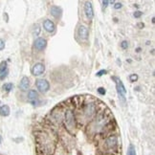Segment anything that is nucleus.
<instances>
[{
  "label": "nucleus",
  "instance_id": "obj_1",
  "mask_svg": "<svg viewBox=\"0 0 155 155\" xmlns=\"http://www.w3.org/2000/svg\"><path fill=\"white\" fill-rule=\"evenodd\" d=\"M113 80L115 81L116 82V88H117V92L119 95V99L123 101V103L124 104L126 103V94H127V90H126V87H124L123 81L119 79V78L114 77Z\"/></svg>",
  "mask_w": 155,
  "mask_h": 155
},
{
  "label": "nucleus",
  "instance_id": "obj_2",
  "mask_svg": "<svg viewBox=\"0 0 155 155\" xmlns=\"http://www.w3.org/2000/svg\"><path fill=\"white\" fill-rule=\"evenodd\" d=\"M96 111H97L96 105L94 104H87L84 106V108H83V115H84L85 119L90 120L96 114Z\"/></svg>",
  "mask_w": 155,
  "mask_h": 155
},
{
  "label": "nucleus",
  "instance_id": "obj_3",
  "mask_svg": "<svg viewBox=\"0 0 155 155\" xmlns=\"http://www.w3.org/2000/svg\"><path fill=\"white\" fill-rule=\"evenodd\" d=\"M65 124L69 130H72L76 127V123H75V117L73 112L71 110H67L65 113Z\"/></svg>",
  "mask_w": 155,
  "mask_h": 155
},
{
  "label": "nucleus",
  "instance_id": "obj_4",
  "mask_svg": "<svg viewBox=\"0 0 155 155\" xmlns=\"http://www.w3.org/2000/svg\"><path fill=\"white\" fill-rule=\"evenodd\" d=\"M106 123H107L106 118L104 116H103V115H101V116H99L96 119V121L94 122V124H93V129L98 132V131H100L101 129H103L105 127Z\"/></svg>",
  "mask_w": 155,
  "mask_h": 155
},
{
  "label": "nucleus",
  "instance_id": "obj_5",
  "mask_svg": "<svg viewBox=\"0 0 155 155\" xmlns=\"http://www.w3.org/2000/svg\"><path fill=\"white\" fill-rule=\"evenodd\" d=\"M35 85H37L38 89L41 92V93H46L49 91L50 89V84L49 82L47 81L46 80H43V79H40V80H38L37 82H35Z\"/></svg>",
  "mask_w": 155,
  "mask_h": 155
},
{
  "label": "nucleus",
  "instance_id": "obj_6",
  "mask_svg": "<svg viewBox=\"0 0 155 155\" xmlns=\"http://www.w3.org/2000/svg\"><path fill=\"white\" fill-rule=\"evenodd\" d=\"M45 71V66L43 63H40V62H38L35 63L33 68H32V73L34 76H40L44 73Z\"/></svg>",
  "mask_w": 155,
  "mask_h": 155
},
{
  "label": "nucleus",
  "instance_id": "obj_7",
  "mask_svg": "<svg viewBox=\"0 0 155 155\" xmlns=\"http://www.w3.org/2000/svg\"><path fill=\"white\" fill-rule=\"evenodd\" d=\"M78 35L82 39V40H87L89 37V31L88 28L84 25H81L78 29Z\"/></svg>",
  "mask_w": 155,
  "mask_h": 155
},
{
  "label": "nucleus",
  "instance_id": "obj_8",
  "mask_svg": "<svg viewBox=\"0 0 155 155\" xmlns=\"http://www.w3.org/2000/svg\"><path fill=\"white\" fill-rule=\"evenodd\" d=\"M34 46H35V48L37 49V50H43L45 49V47L47 46V40L43 38H38L35 40V43H34Z\"/></svg>",
  "mask_w": 155,
  "mask_h": 155
},
{
  "label": "nucleus",
  "instance_id": "obj_9",
  "mask_svg": "<svg viewBox=\"0 0 155 155\" xmlns=\"http://www.w3.org/2000/svg\"><path fill=\"white\" fill-rule=\"evenodd\" d=\"M118 144V138H117V136L115 135H112V136H109L108 138H107L105 140V146L108 147V148H114L116 147Z\"/></svg>",
  "mask_w": 155,
  "mask_h": 155
},
{
  "label": "nucleus",
  "instance_id": "obj_10",
  "mask_svg": "<svg viewBox=\"0 0 155 155\" xmlns=\"http://www.w3.org/2000/svg\"><path fill=\"white\" fill-rule=\"evenodd\" d=\"M84 13L88 19H92L94 16V10L91 2H86L84 5Z\"/></svg>",
  "mask_w": 155,
  "mask_h": 155
},
{
  "label": "nucleus",
  "instance_id": "obj_11",
  "mask_svg": "<svg viewBox=\"0 0 155 155\" xmlns=\"http://www.w3.org/2000/svg\"><path fill=\"white\" fill-rule=\"evenodd\" d=\"M43 28L45 31H47L48 33H54L56 30V25L52 20L50 19H46L43 22Z\"/></svg>",
  "mask_w": 155,
  "mask_h": 155
},
{
  "label": "nucleus",
  "instance_id": "obj_12",
  "mask_svg": "<svg viewBox=\"0 0 155 155\" xmlns=\"http://www.w3.org/2000/svg\"><path fill=\"white\" fill-rule=\"evenodd\" d=\"M8 67H7V62L6 61H2L1 64H0V79L4 80L8 75Z\"/></svg>",
  "mask_w": 155,
  "mask_h": 155
},
{
  "label": "nucleus",
  "instance_id": "obj_13",
  "mask_svg": "<svg viewBox=\"0 0 155 155\" xmlns=\"http://www.w3.org/2000/svg\"><path fill=\"white\" fill-rule=\"evenodd\" d=\"M30 86V80L28 77H23L20 82H19V88L23 91L28 90V88Z\"/></svg>",
  "mask_w": 155,
  "mask_h": 155
},
{
  "label": "nucleus",
  "instance_id": "obj_14",
  "mask_svg": "<svg viewBox=\"0 0 155 155\" xmlns=\"http://www.w3.org/2000/svg\"><path fill=\"white\" fill-rule=\"evenodd\" d=\"M50 13L54 17H56V18H59V17H61V15H62V10L59 7H58V6H53V7H51Z\"/></svg>",
  "mask_w": 155,
  "mask_h": 155
},
{
  "label": "nucleus",
  "instance_id": "obj_15",
  "mask_svg": "<svg viewBox=\"0 0 155 155\" xmlns=\"http://www.w3.org/2000/svg\"><path fill=\"white\" fill-rule=\"evenodd\" d=\"M38 99V93L35 90H30L28 93V100L31 103H35V101Z\"/></svg>",
  "mask_w": 155,
  "mask_h": 155
},
{
  "label": "nucleus",
  "instance_id": "obj_16",
  "mask_svg": "<svg viewBox=\"0 0 155 155\" xmlns=\"http://www.w3.org/2000/svg\"><path fill=\"white\" fill-rule=\"evenodd\" d=\"M10 107L7 104H4L2 106H0V115L3 116V117H7L10 115Z\"/></svg>",
  "mask_w": 155,
  "mask_h": 155
},
{
  "label": "nucleus",
  "instance_id": "obj_17",
  "mask_svg": "<svg viewBox=\"0 0 155 155\" xmlns=\"http://www.w3.org/2000/svg\"><path fill=\"white\" fill-rule=\"evenodd\" d=\"M127 155H137L135 147L133 145H129V147L127 148Z\"/></svg>",
  "mask_w": 155,
  "mask_h": 155
},
{
  "label": "nucleus",
  "instance_id": "obj_18",
  "mask_svg": "<svg viewBox=\"0 0 155 155\" xmlns=\"http://www.w3.org/2000/svg\"><path fill=\"white\" fill-rule=\"evenodd\" d=\"M13 87H14L13 83H10V82H8V83H5V84L2 86L3 90H5L6 92H10V91L12 90V89H13Z\"/></svg>",
  "mask_w": 155,
  "mask_h": 155
},
{
  "label": "nucleus",
  "instance_id": "obj_19",
  "mask_svg": "<svg viewBox=\"0 0 155 155\" xmlns=\"http://www.w3.org/2000/svg\"><path fill=\"white\" fill-rule=\"evenodd\" d=\"M129 80L130 81H136L137 80H138V76H137L136 74H132L129 76Z\"/></svg>",
  "mask_w": 155,
  "mask_h": 155
},
{
  "label": "nucleus",
  "instance_id": "obj_20",
  "mask_svg": "<svg viewBox=\"0 0 155 155\" xmlns=\"http://www.w3.org/2000/svg\"><path fill=\"white\" fill-rule=\"evenodd\" d=\"M121 47L123 49H127L128 48V42L127 40H124L123 42L121 43Z\"/></svg>",
  "mask_w": 155,
  "mask_h": 155
},
{
  "label": "nucleus",
  "instance_id": "obj_21",
  "mask_svg": "<svg viewBox=\"0 0 155 155\" xmlns=\"http://www.w3.org/2000/svg\"><path fill=\"white\" fill-rule=\"evenodd\" d=\"M122 7H123V4H122L121 2H117V3H115V5H114V8H115L116 10L121 9Z\"/></svg>",
  "mask_w": 155,
  "mask_h": 155
},
{
  "label": "nucleus",
  "instance_id": "obj_22",
  "mask_svg": "<svg viewBox=\"0 0 155 155\" xmlns=\"http://www.w3.org/2000/svg\"><path fill=\"white\" fill-rule=\"evenodd\" d=\"M106 73H107L106 70H101V71H99V72L97 73V76L98 77H102L103 75H105Z\"/></svg>",
  "mask_w": 155,
  "mask_h": 155
},
{
  "label": "nucleus",
  "instance_id": "obj_23",
  "mask_svg": "<svg viewBox=\"0 0 155 155\" xmlns=\"http://www.w3.org/2000/svg\"><path fill=\"white\" fill-rule=\"evenodd\" d=\"M142 15H143L142 12L137 11V12H135V13H134V17H136V18H139V17H141Z\"/></svg>",
  "mask_w": 155,
  "mask_h": 155
},
{
  "label": "nucleus",
  "instance_id": "obj_24",
  "mask_svg": "<svg viewBox=\"0 0 155 155\" xmlns=\"http://www.w3.org/2000/svg\"><path fill=\"white\" fill-rule=\"evenodd\" d=\"M4 47H5V42H4V40H3V39H0V51L3 50V49H4Z\"/></svg>",
  "mask_w": 155,
  "mask_h": 155
},
{
  "label": "nucleus",
  "instance_id": "obj_25",
  "mask_svg": "<svg viewBox=\"0 0 155 155\" xmlns=\"http://www.w3.org/2000/svg\"><path fill=\"white\" fill-rule=\"evenodd\" d=\"M98 92H99L101 95H104V94H105V90H104V88H103V87H100V88L98 89Z\"/></svg>",
  "mask_w": 155,
  "mask_h": 155
},
{
  "label": "nucleus",
  "instance_id": "obj_26",
  "mask_svg": "<svg viewBox=\"0 0 155 155\" xmlns=\"http://www.w3.org/2000/svg\"><path fill=\"white\" fill-rule=\"evenodd\" d=\"M103 4H104V7L106 8L107 6H108V4H109V1H106V0H105V1H103Z\"/></svg>",
  "mask_w": 155,
  "mask_h": 155
},
{
  "label": "nucleus",
  "instance_id": "obj_27",
  "mask_svg": "<svg viewBox=\"0 0 155 155\" xmlns=\"http://www.w3.org/2000/svg\"><path fill=\"white\" fill-rule=\"evenodd\" d=\"M1 142H2V137L0 136V144H1Z\"/></svg>",
  "mask_w": 155,
  "mask_h": 155
},
{
  "label": "nucleus",
  "instance_id": "obj_28",
  "mask_svg": "<svg viewBox=\"0 0 155 155\" xmlns=\"http://www.w3.org/2000/svg\"><path fill=\"white\" fill-rule=\"evenodd\" d=\"M0 104H1V103H0Z\"/></svg>",
  "mask_w": 155,
  "mask_h": 155
}]
</instances>
